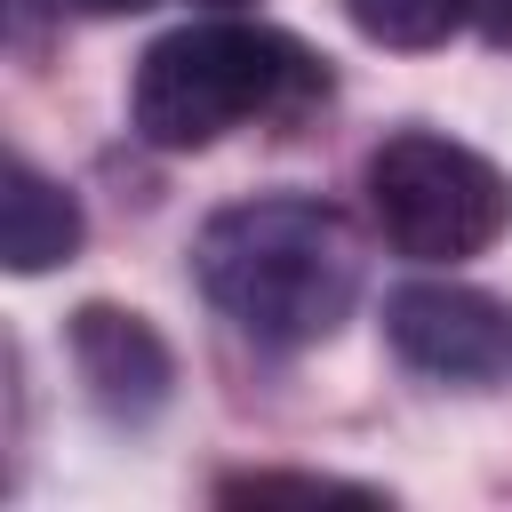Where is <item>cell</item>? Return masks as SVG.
Wrapping results in <instances>:
<instances>
[{
  "label": "cell",
  "instance_id": "obj_3",
  "mask_svg": "<svg viewBox=\"0 0 512 512\" xmlns=\"http://www.w3.org/2000/svg\"><path fill=\"white\" fill-rule=\"evenodd\" d=\"M360 184H368L376 232L416 264H464L480 248H496L512 224V176L496 160H480L472 144L432 136V128L384 136L368 152Z\"/></svg>",
  "mask_w": 512,
  "mask_h": 512
},
{
  "label": "cell",
  "instance_id": "obj_6",
  "mask_svg": "<svg viewBox=\"0 0 512 512\" xmlns=\"http://www.w3.org/2000/svg\"><path fill=\"white\" fill-rule=\"evenodd\" d=\"M80 200L40 176L32 160H8V184H0V264L8 272H56L80 256Z\"/></svg>",
  "mask_w": 512,
  "mask_h": 512
},
{
  "label": "cell",
  "instance_id": "obj_8",
  "mask_svg": "<svg viewBox=\"0 0 512 512\" xmlns=\"http://www.w3.org/2000/svg\"><path fill=\"white\" fill-rule=\"evenodd\" d=\"M224 504H376L368 488H352V480H312V472H240V480H224L216 488Z\"/></svg>",
  "mask_w": 512,
  "mask_h": 512
},
{
  "label": "cell",
  "instance_id": "obj_7",
  "mask_svg": "<svg viewBox=\"0 0 512 512\" xmlns=\"http://www.w3.org/2000/svg\"><path fill=\"white\" fill-rule=\"evenodd\" d=\"M344 16L376 48H440L464 16H480V0H344Z\"/></svg>",
  "mask_w": 512,
  "mask_h": 512
},
{
  "label": "cell",
  "instance_id": "obj_11",
  "mask_svg": "<svg viewBox=\"0 0 512 512\" xmlns=\"http://www.w3.org/2000/svg\"><path fill=\"white\" fill-rule=\"evenodd\" d=\"M200 8H240V0H200Z\"/></svg>",
  "mask_w": 512,
  "mask_h": 512
},
{
  "label": "cell",
  "instance_id": "obj_5",
  "mask_svg": "<svg viewBox=\"0 0 512 512\" xmlns=\"http://www.w3.org/2000/svg\"><path fill=\"white\" fill-rule=\"evenodd\" d=\"M72 368L112 424H152L176 392V352L160 344V328L144 312H120V304L72 312Z\"/></svg>",
  "mask_w": 512,
  "mask_h": 512
},
{
  "label": "cell",
  "instance_id": "obj_4",
  "mask_svg": "<svg viewBox=\"0 0 512 512\" xmlns=\"http://www.w3.org/2000/svg\"><path fill=\"white\" fill-rule=\"evenodd\" d=\"M384 336L408 368L448 384H496L512 376V304L464 280H408L384 296Z\"/></svg>",
  "mask_w": 512,
  "mask_h": 512
},
{
  "label": "cell",
  "instance_id": "obj_9",
  "mask_svg": "<svg viewBox=\"0 0 512 512\" xmlns=\"http://www.w3.org/2000/svg\"><path fill=\"white\" fill-rule=\"evenodd\" d=\"M480 32L488 48H512V0H480Z\"/></svg>",
  "mask_w": 512,
  "mask_h": 512
},
{
  "label": "cell",
  "instance_id": "obj_1",
  "mask_svg": "<svg viewBox=\"0 0 512 512\" xmlns=\"http://www.w3.org/2000/svg\"><path fill=\"white\" fill-rule=\"evenodd\" d=\"M200 296L256 344H320L360 296V240L336 208L320 200H240L216 208L192 240Z\"/></svg>",
  "mask_w": 512,
  "mask_h": 512
},
{
  "label": "cell",
  "instance_id": "obj_10",
  "mask_svg": "<svg viewBox=\"0 0 512 512\" xmlns=\"http://www.w3.org/2000/svg\"><path fill=\"white\" fill-rule=\"evenodd\" d=\"M80 16H128V8H152V0H72Z\"/></svg>",
  "mask_w": 512,
  "mask_h": 512
},
{
  "label": "cell",
  "instance_id": "obj_2",
  "mask_svg": "<svg viewBox=\"0 0 512 512\" xmlns=\"http://www.w3.org/2000/svg\"><path fill=\"white\" fill-rule=\"evenodd\" d=\"M328 96V64L272 24H184L144 48L128 112L160 152H200L248 120H296Z\"/></svg>",
  "mask_w": 512,
  "mask_h": 512
}]
</instances>
